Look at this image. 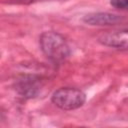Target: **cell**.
<instances>
[{"label":"cell","mask_w":128,"mask_h":128,"mask_svg":"<svg viewBox=\"0 0 128 128\" xmlns=\"http://www.w3.org/2000/svg\"><path fill=\"white\" fill-rule=\"evenodd\" d=\"M39 46L46 58L55 64L64 62L71 54L70 47L65 38L55 31L43 32L39 36Z\"/></svg>","instance_id":"1"},{"label":"cell","mask_w":128,"mask_h":128,"mask_svg":"<svg viewBox=\"0 0 128 128\" xmlns=\"http://www.w3.org/2000/svg\"><path fill=\"white\" fill-rule=\"evenodd\" d=\"M51 102L61 110L71 111L78 109L86 102V94L74 87H61L53 92Z\"/></svg>","instance_id":"2"},{"label":"cell","mask_w":128,"mask_h":128,"mask_svg":"<svg viewBox=\"0 0 128 128\" xmlns=\"http://www.w3.org/2000/svg\"><path fill=\"white\" fill-rule=\"evenodd\" d=\"M15 91L23 98H36L43 87V80L40 76L35 74H22L14 81Z\"/></svg>","instance_id":"3"},{"label":"cell","mask_w":128,"mask_h":128,"mask_svg":"<svg viewBox=\"0 0 128 128\" xmlns=\"http://www.w3.org/2000/svg\"><path fill=\"white\" fill-rule=\"evenodd\" d=\"M98 42L106 47L115 49H128V29L114 30L101 34Z\"/></svg>","instance_id":"4"},{"label":"cell","mask_w":128,"mask_h":128,"mask_svg":"<svg viewBox=\"0 0 128 128\" xmlns=\"http://www.w3.org/2000/svg\"><path fill=\"white\" fill-rule=\"evenodd\" d=\"M82 21L92 26H107L115 25L122 21V16L110 12H96L85 15Z\"/></svg>","instance_id":"5"},{"label":"cell","mask_w":128,"mask_h":128,"mask_svg":"<svg viewBox=\"0 0 128 128\" xmlns=\"http://www.w3.org/2000/svg\"><path fill=\"white\" fill-rule=\"evenodd\" d=\"M110 5L116 9L128 10V0H110Z\"/></svg>","instance_id":"6"},{"label":"cell","mask_w":128,"mask_h":128,"mask_svg":"<svg viewBox=\"0 0 128 128\" xmlns=\"http://www.w3.org/2000/svg\"><path fill=\"white\" fill-rule=\"evenodd\" d=\"M15 2H17V3H24V4H28V3H31V2H33L34 0H14Z\"/></svg>","instance_id":"7"}]
</instances>
